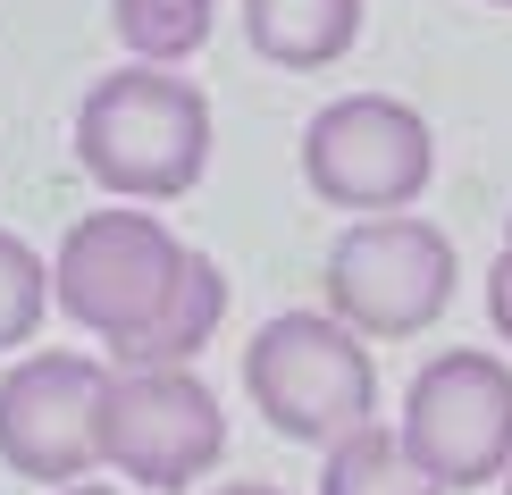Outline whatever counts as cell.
Returning <instances> with one entry per match:
<instances>
[{
	"label": "cell",
	"instance_id": "cell-1",
	"mask_svg": "<svg viewBox=\"0 0 512 495\" xmlns=\"http://www.w3.org/2000/svg\"><path fill=\"white\" fill-rule=\"evenodd\" d=\"M76 168L110 202H185L210 168V93L152 59L93 76L76 101Z\"/></svg>",
	"mask_w": 512,
	"mask_h": 495
},
{
	"label": "cell",
	"instance_id": "cell-2",
	"mask_svg": "<svg viewBox=\"0 0 512 495\" xmlns=\"http://www.w3.org/2000/svg\"><path fill=\"white\" fill-rule=\"evenodd\" d=\"M185 277H194V244L160 219V210H84L59 235L51 261V294L101 353H126L177 311Z\"/></svg>",
	"mask_w": 512,
	"mask_h": 495
},
{
	"label": "cell",
	"instance_id": "cell-3",
	"mask_svg": "<svg viewBox=\"0 0 512 495\" xmlns=\"http://www.w3.org/2000/svg\"><path fill=\"white\" fill-rule=\"evenodd\" d=\"M244 395L286 445H345L378 420V361L336 311H277L244 344Z\"/></svg>",
	"mask_w": 512,
	"mask_h": 495
},
{
	"label": "cell",
	"instance_id": "cell-4",
	"mask_svg": "<svg viewBox=\"0 0 512 495\" xmlns=\"http://www.w3.org/2000/svg\"><path fill=\"white\" fill-rule=\"evenodd\" d=\"M454 235L429 227V219H353L345 235L328 244V261H319V286H328V311L345 319L353 336L370 344H395V336H420L437 328L445 303H454Z\"/></svg>",
	"mask_w": 512,
	"mask_h": 495
},
{
	"label": "cell",
	"instance_id": "cell-5",
	"mask_svg": "<svg viewBox=\"0 0 512 495\" xmlns=\"http://www.w3.org/2000/svg\"><path fill=\"white\" fill-rule=\"evenodd\" d=\"M110 378L93 353H17L0 378V462L51 495L110 470Z\"/></svg>",
	"mask_w": 512,
	"mask_h": 495
},
{
	"label": "cell",
	"instance_id": "cell-6",
	"mask_svg": "<svg viewBox=\"0 0 512 495\" xmlns=\"http://www.w3.org/2000/svg\"><path fill=\"white\" fill-rule=\"evenodd\" d=\"M395 428L445 495L512 479V361L487 344H454V353L420 361Z\"/></svg>",
	"mask_w": 512,
	"mask_h": 495
},
{
	"label": "cell",
	"instance_id": "cell-7",
	"mask_svg": "<svg viewBox=\"0 0 512 495\" xmlns=\"http://www.w3.org/2000/svg\"><path fill=\"white\" fill-rule=\"evenodd\" d=\"M437 177V135L412 101L395 93H345L303 126V185L328 210H387L420 202V185Z\"/></svg>",
	"mask_w": 512,
	"mask_h": 495
},
{
	"label": "cell",
	"instance_id": "cell-8",
	"mask_svg": "<svg viewBox=\"0 0 512 495\" xmlns=\"http://www.w3.org/2000/svg\"><path fill=\"white\" fill-rule=\"evenodd\" d=\"M227 454V412L194 370H118L110 378V470L143 495H185Z\"/></svg>",
	"mask_w": 512,
	"mask_h": 495
},
{
	"label": "cell",
	"instance_id": "cell-9",
	"mask_svg": "<svg viewBox=\"0 0 512 495\" xmlns=\"http://www.w3.org/2000/svg\"><path fill=\"white\" fill-rule=\"evenodd\" d=\"M244 42L269 68L319 76L361 42V0H244Z\"/></svg>",
	"mask_w": 512,
	"mask_h": 495
},
{
	"label": "cell",
	"instance_id": "cell-10",
	"mask_svg": "<svg viewBox=\"0 0 512 495\" xmlns=\"http://www.w3.org/2000/svg\"><path fill=\"white\" fill-rule=\"evenodd\" d=\"M319 495H445L420 454L403 445V428H353L345 445H328V462H319Z\"/></svg>",
	"mask_w": 512,
	"mask_h": 495
},
{
	"label": "cell",
	"instance_id": "cell-11",
	"mask_svg": "<svg viewBox=\"0 0 512 495\" xmlns=\"http://www.w3.org/2000/svg\"><path fill=\"white\" fill-rule=\"evenodd\" d=\"M110 26L135 59H152V68H177V59H194L210 26H219V0H110Z\"/></svg>",
	"mask_w": 512,
	"mask_h": 495
},
{
	"label": "cell",
	"instance_id": "cell-12",
	"mask_svg": "<svg viewBox=\"0 0 512 495\" xmlns=\"http://www.w3.org/2000/svg\"><path fill=\"white\" fill-rule=\"evenodd\" d=\"M51 303H59V294H51V269L34 261L26 235L0 227V353L34 344V328H42V311H51Z\"/></svg>",
	"mask_w": 512,
	"mask_h": 495
},
{
	"label": "cell",
	"instance_id": "cell-13",
	"mask_svg": "<svg viewBox=\"0 0 512 495\" xmlns=\"http://www.w3.org/2000/svg\"><path fill=\"white\" fill-rule=\"evenodd\" d=\"M487 328H496V344H512V219H504L496 269H487Z\"/></svg>",
	"mask_w": 512,
	"mask_h": 495
},
{
	"label": "cell",
	"instance_id": "cell-14",
	"mask_svg": "<svg viewBox=\"0 0 512 495\" xmlns=\"http://www.w3.org/2000/svg\"><path fill=\"white\" fill-rule=\"evenodd\" d=\"M59 495H143V487H101V479H84V487H59Z\"/></svg>",
	"mask_w": 512,
	"mask_h": 495
},
{
	"label": "cell",
	"instance_id": "cell-15",
	"mask_svg": "<svg viewBox=\"0 0 512 495\" xmlns=\"http://www.w3.org/2000/svg\"><path fill=\"white\" fill-rule=\"evenodd\" d=\"M210 495H277V487H252V479H236V487H210Z\"/></svg>",
	"mask_w": 512,
	"mask_h": 495
},
{
	"label": "cell",
	"instance_id": "cell-16",
	"mask_svg": "<svg viewBox=\"0 0 512 495\" xmlns=\"http://www.w3.org/2000/svg\"><path fill=\"white\" fill-rule=\"evenodd\" d=\"M487 9H512V0H487Z\"/></svg>",
	"mask_w": 512,
	"mask_h": 495
},
{
	"label": "cell",
	"instance_id": "cell-17",
	"mask_svg": "<svg viewBox=\"0 0 512 495\" xmlns=\"http://www.w3.org/2000/svg\"><path fill=\"white\" fill-rule=\"evenodd\" d=\"M504 495H512V479H504Z\"/></svg>",
	"mask_w": 512,
	"mask_h": 495
}]
</instances>
